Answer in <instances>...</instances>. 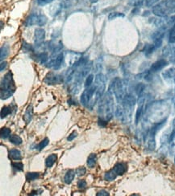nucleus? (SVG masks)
Here are the masks:
<instances>
[{"label":"nucleus","instance_id":"obj_1","mask_svg":"<svg viewBox=\"0 0 175 196\" xmlns=\"http://www.w3.org/2000/svg\"><path fill=\"white\" fill-rule=\"evenodd\" d=\"M16 87L11 72H7L3 77L1 81V99L7 100L13 95L15 92Z\"/></svg>","mask_w":175,"mask_h":196},{"label":"nucleus","instance_id":"obj_2","mask_svg":"<svg viewBox=\"0 0 175 196\" xmlns=\"http://www.w3.org/2000/svg\"><path fill=\"white\" fill-rule=\"evenodd\" d=\"M113 105L114 100L111 93V90L110 89L107 93L104 99L102 101L100 105V111L102 113H105V119L107 121H110L113 116Z\"/></svg>","mask_w":175,"mask_h":196},{"label":"nucleus","instance_id":"obj_3","mask_svg":"<svg viewBox=\"0 0 175 196\" xmlns=\"http://www.w3.org/2000/svg\"><path fill=\"white\" fill-rule=\"evenodd\" d=\"M47 21V17L43 14L32 13L26 19L25 22H24V25L27 27V26H34V25L44 26L46 24Z\"/></svg>","mask_w":175,"mask_h":196},{"label":"nucleus","instance_id":"obj_4","mask_svg":"<svg viewBox=\"0 0 175 196\" xmlns=\"http://www.w3.org/2000/svg\"><path fill=\"white\" fill-rule=\"evenodd\" d=\"M112 89L113 93L115 95V97L118 101H123L124 98L126 96V91H125V85L123 80L119 78L115 79L112 83Z\"/></svg>","mask_w":175,"mask_h":196},{"label":"nucleus","instance_id":"obj_5","mask_svg":"<svg viewBox=\"0 0 175 196\" xmlns=\"http://www.w3.org/2000/svg\"><path fill=\"white\" fill-rule=\"evenodd\" d=\"M98 86L95 84L94 86L88 87V89H85L83 93L81 96V103L84 105V106H87L89 105V102L91 99L94 96V93H96Z\"/></svg>","mask_w":175,"mask_h":196},{"label":"nucleus","instance_id":"obj_6","mask_svg":"<svg viewBox=\"0 0 175 196\" xmlns=\"http://www.w3.org/2000/svg\"><path fill=\"white\" fill-rule=\"evenodd\" d=\"M44 81L47 84H58L63 81V78L61 75L55 74L53 73H48L47 76L44 78Z\"/></svg>","mask_w":175,"mask_h":196},{"label":"nucleus","instance_id":"obj_7","mask_svg":"<svg viewBox=\"0 0 175 196\" xmlns=\"http://www.w3.org/2000/svg\"><path fill=\"white\" fill-rule=\"evenodd\" d=\"M35 43L37 46H41L45 39V31L43 28H37L35 30Z\"/></svg>","mask_w":175,"mask_h":196},{"label":"nucleus","instance_id":"obj_8","mask_svg":"<svg viewBox=\"0 0 175 196\" xmlns=\"http://www.w3.org/2000/svg\"><path fill=\"white\" fill-rule=\"evenodd\" d=\"M63 59H64V55H63L62 52H61V53L57 55L54 58H52V60L48 63L49 64L48 67L49 68H53L54 69H58L61 66V64H62Z\"/></svg>","mask_w":175,"mask_h":196},{"label":"nucleus","instance_id":"obj_9","mask_svg":"<svg viewBox=\"0 0 175 196\" xmlns=\"http://www.w3.org/2000/svg\"><path fill=\"white\" fill-rule=\"evenodd\" d=\"M167 64H168V62L165 59H161V60L156 61V62H154L152 64L151 68H150V71L153 72V73H157V72L163 69Z\"/></svg>","mask_w":175,"mask_h":196},{"label":"nucleus","instance_id":"obj_10","mask_svg":"<svg viewBox=\"0 0 175 196\" xmlns=\"http://www.w3.org/2000/svg\"><path fill=\"white\" fill-rule=\"evenodd\" d=\"M113 169L118 175H123L124 174L126 173V171L128 169V166L124 163H118L115 165Z\"/></svg>","mask_w":175,"mask_h":196},{"label":"nucleus","instance_id":"obj_11","mask_svg":"<svg viewBox=\"0 0 175 196\" xmlns=\"http://www.w3.org/2000/svg\"><path fill=\"white\" fill-rule=\"evenodd\" d=\"M32 116H33V107H32V105L31 104L29 105L27 108L26 109V111L24 113V121L27 124H28L31 121V120L32 118Z\"/></svg>","mask_w":175,"mask_h":196},{"label":"nucleus","instance_id":"obj_12","mask_svg":"<svg viewBox=\"0 0 175 196\" xmlns=\"http://www.w3.org/2000/svg\"><path fill=\"white\" fill-rule=\"evenodd\" d=\"M9 158L12 160H21L22 159L21 152L17 149H12L9 150Z\"/></svg>","mask_w":175,"mask_h":196},{"label":"nucleus","instance_id":"obj_13","mask_svg":"<svg viewBox=\"0 0 175 196\" xmlns=\"http://www.w3.org/2000/svg\"><path fill=\"white\" fill-rule=\"evenodd\" d=\"M10 52V47L7 44H4L1 47V50H0V59L3 61L4 59H6L7 56L9 55Z\"/></svg>","mask_w":175,"mask_h":196},{"label":"nucleus","instance_id":"obj_14","mask_svg":"<svg viewBox=\"0 0 175 196\" xmlns=\"http://www.w3.org/2000/svg\"><path fill=\"white\" fill-rule=\"evenodd\" d=\"M75 173L76 172H74L73 169H69L64 177L65 183H66V184H70L73 182L74 177H75Z\"/></svg>","mask_w":175,"mask_h":196},{"label":"nucleus","instance_id":"obj_15","mask_svg":"<svg viewBox=\"0 0 175 196\" xmlns=\"http://www.w3.org/2000/svg\"><path fill=\"white\" fill-rule=\"evenodd\" d=\"M33 58H36L35 60H37V62H40L41 63H45L48 59V56L46 52H41V53L35 55Z\"/></svg>","mask_w":175,"mask_h":196},{"label":"nucleus","instance_id":"obj_16","mask_svg":"<svg viewBox=\"0 0 175 196\" xmlns=\"http://www.w3.org/2000/svg\"><path fill=\"white\" fill-rule=\"evenodd\" d=\"M57 159V154H55V153H52V154H50V155L46 158V160H45V166H46V167H48V168L52 167V166L54 165V163H56Z\"/></svg>","mask_w":175,"mask_h":196},{"label":"nucleus","instance_id":"obj_17","mask_svg":"<svg viewBox=\"0 0 175 196\" xmlns=\"http://www.w3.org/2000/svg\"><path fill=\"white\" fill-rule=\"evenodd\" d=\"M118 176V174L115 171L114 169H111L108 172H106L104 174V179L108 182H111L116 179V177Z\"/></svg>","mask_w":175,"mask_h":196},{"label":"nucleus","instance_id":"obj_18","mask_svg":"<svg viewBox=\"0 0 175 196\" xmlns=\"http://www.w3.org/2000/svg\"><path fill=\"white\" fill-rule=\"evenodd\" d=\"M156 48H157V47H156V45H155L154 43H153V44H147V45H145V47L143 48L142 52L145 54V56H150V55L154 52V50Z\"/></svg>","mask_w":175,"mask_h":196},{"label":"nucleus","instance_id":"obj_19","mask_svg":"<svg viewBox=\"0 0 175 196\" xmlns=\"http://www.w3.org/2000/svg\"><path fill=\"white\" fill-rule=\"evenodd\" d=\"M97 162V156L95 153H91L87 158V166L90 168H94Z\"/></svg>","mask_w":175,"mask_h":196},{"label":"nucleus","instance_id":"obj_20","mask_svg":"<svg viewBox=\"0 0 175 196\" xmlns=\"http://www.w3.org/2000/svg\"><path fill=\"white\" fill-rule=\"evenodd\" d=\"M162 76L165 79H172L175 77V68H170L162 73Z\"/></svg>","mask_w":175,"mask_h":196},{"label":"nucleus","instance_id":"obj_21","mask_svg":"<svg viewBox=\"0 0 175 196\" xmlns=\"http://www.w3.org/2000/svg\"><path fill=\"white\" fill-rule=\"evenodd\" d=\"M9 141H10L12 144L16 145V146H19V145H20V144H22V142H23L22 138H21L20 136L16 135V134H12V135H11L10 137H9Z\"/></svg>","mask_w":175,"mask_h":196},{"label":"nucleus","instance_id":"obj_22","mask_svg":"<svg viewBox=\"0 0 175 196\" xmlns=\"http://www.w3.org/2000/svg\"><path fill=\"white\" fill-rule=\"evenodd\" d=\"M40 177V173L39 172H28L26 174V179L30 182V181H33V180L37 179Z\"/></svg>","mask_w":175,"mask_h":196},{"label":"nucleus","instance_id":"obj_23","mask_svg":"<svg viewBox=\"0 0 175 196\" xmlns=\"http://www.w3.org/2000/svg\"><path fill=\"white\" fill-rule=\"evenodd\" d=\"M11 130L9 128H7V127H3L1 130H0V135H1V137L2 138H7L8 137H10L11 135Z\"/></svg>","mask_w":175,"mask_h":196},{"label":"nucleus","instance_id":"obj_24","mask_svg":"<svg viewBox=\"0 0 175 196\" xmlns=\"http://www.w3.org/2000/svg\"><path fill=\"white\" fill-rule=\"evenodd\" d=\"M142 113H143V105H140L138 110H136V116H135V122L137 125L140 121V119L142 116Z\"/></svg>","mask_w":175,"mask_h":196},{"label":"nucleus","instance_id":"obj_25","mask_svg":"<svg viewBox=\"0 0 175 196\" xmlns=\"http://www.w3.org/2000/svg\"><path fill=\"white\" fill-rule=\"evenodd\" d=\"M11 113V108L9 106H4L1 110V118L3 119Z\"/></svg>","mask_w":175,"mask_h":196},{"label":"nucleus","instance_id":"obj_26","mask_svg":"<svg viewBox=\"0 0 175 196\" xmlns=\"http://www.w3.org/2000/svg\"><path fill=\"white\" fill-rule=\"evenodd\" d=\"M48 143H49V140H48V138H44V139L42 140L41 142L38 144L37 149L38 150H42L44 147H46V146L48 145Z\"/></svg>","mask_w":175,"mask_h":196},{"label":"nucleus","instance_id":"obj_27","mask_svg":"<svg viewBox=\"0 0 175 196\" xmlns=\"http://www.w3.org/2000/svg\"><path fill=\"white\" fill-rule=\"evenodd\" d=\"M147 146H148V149H150L151 150H155V148H156V142H155L154 137L150 136L149 139L147 142Z\"/></svg>","mask_w":175,"mask_h":196},{"label":"nucleus","instance_id":"obj_28","mask_svg":"<svg viewBox=\"0 0 175 196\" xmlns=\"http://www.w3.org/2000/svg\"><path fill=\"white\" fill-rule=\"evenodd\" d=\"M11 166L14 169H16L17 171H23L24 170V164L20 162H16V163H11Z\"/></svg>","mask_w":175,"mask_h":196},{"label":"nucleus","instance_id":"obj_29","mask_svg":"<svg viewBox=\"0 0 175 196\" xmlns=\"http://www.w3.org/2000/svg\"><path fill=\"white\" fill-rule=\"evenodd\" d=\"M145 89V85L144 84H138L136 85V87L135 90H136V93H137V94L139 95V96H141L142 95L143 92H144Z\"/></svg>","mask_w":175,"mask_h":196},{"label":"nucleus","instance_id":"obj_30","mask_svg":"<svg viewBox=\"0 0 175 196\" xmlns=\"http://www.w3.org/2000/svg\"><path fill=\"white\" fill-rule=\"evenodd\" d=\"M119 17H124V14L120 13V12H111V13L109 14L108 19H109V20H112L116 19V18H119Z\"/></svg>","mask_w":175,"mask_h":196},{"label":"nucleus","instance_id":"obj_31","mask_svg":"<svg viewBox=\"0 0 175 196\" xmlns=\"http://www.w3.org/2000/svg\"><path fill=\"white\" fill-rule=\"evenodd\" d=\"M93 80H94V75L93 74L88 75L86 77V81H85V87L88 88V87L91 86L93 83Z\"/></svg>","mask_w":175,"mask_h":196},{"label":"nucleus","instance_id":"obj_32","mask_svg":"<svg viewBox=\"0 0 175 196\" xmlns=\"http://www.w3.org/2000/svg\"><path fill=\"white\" fill-rule=\"evenodd\" d=\"M175 40V24L173 25V27L169 31V41L170 43H173Z\"/></svg>","mask_w":175,"mask_h":196},{"label":"nucleus","instance_id":"obj_33","mask_svg":"<svg viewBox=\"0 0 175 196\" xmlns=\"http://www.w3.org/2000/svg\"><path fill=\"white\" fill-rule=\"evenodd\" d=\"M86 186H87V183H86V180L81 179L77 182V186L78 189L85 190L86 188Z\"/></svg>","mask_w":175,"mask_h":196},{"label":"nucleus","instance_id":"obj_34","mask_svg":"<svg viewBox=\"0 0 175 196\" xmlns=\"http://www.w3.org/2000/svg\"><path fill=\"white\" fill-rule=\"evenodd\" d=\"M23 48H24V51L26 52H34L33 47L29 43H27L25 41L23 42Z\"/></svg>","mask_w":175,"mask_h":196},{"label":"nucleus","instance_id":"obj_35","mask_svg":"<svg viewBox=\"0 0 175 196\" xmlns=\"http://www.w3.org/2000/svg\"><path fill=\"white\" fill-rule=\"evenodd\" d=\"M158 2L159 0H145V5H146V7H150L157 5Z\"/></svg>","mask_w":175,"mask_h":196},{"label":"nucleus","instance_id":"obj_36","mask_svg":"<svg viewBox=\"0 0 175 196\" xmlns=\"http://www.w3.org/2000/svg\"><path fill=\"white\" fill-rule=\"evenodd\" d=\"M76 174H77V175L78 176H82V175H84L86 172V169L85 167H79V168H77L76 169Z\"/></svg>","mask_w":175,"mask_h":196},{"label":"nucleus","instance_id":"obj_37","mask_svg":"<svg viewBox=\"0 0 175 196\" xmlns=\"http://www.w3.org/2000/svg\"><path fill=\"white\" fill-rule=\"evenodd\" d=\"M53 1L54 0H37V3L39 4L40 6H44V5L53 2Z\"/></svg>","mask_w":175,"mask_h":196},{"label":"nucleus","instance_id":"obj_38","mask_svg":"<svg viewBox=\"0 0 175 196\" xmlns=\"http://www.w3.org/2000/svg\"><path fill=\"white\" fill-rule=\"evenodd\" d=\"M108 121H107L106 119H103V118H99L98 119V125L101 127H105L107 125H108Z\"/></svg>","mask_w":175,"mask_h":196},{"label":"nucleus","instance_id":"obj_39","mask_svg":"<svg viewBox=\"0 0 175 196\" xmlns=\"http://www.w3.org/2000/svg\"><path fill=\"white\" fill-rule=\"evenodd\" d=\"M96 195L97 196H108V195H110V194H109L107 190H99V191L96 194Z\"/></svg>","mask_w":175,"mask_h":196},{"label":"nucleus","instance_id":"obj_40","mask_svg":"<svg viewBox=\"0 0 175 196\" xmlns=\"http://www.w3.org/2000/svg\"><path fill=\"white\" fill-rule=\"evenodd\" d=\"M77 132H76V131H74L73 133H70V135H69V137H67V140L68 141H70H70H73V140L77 137Z\"/></svg>","mask_w":175,"mask_h":196},{"label":"nucleus","instance_id":"obj_41","mask_svg":"<svg viewBox=\"0 0 175 196\" xmlns=\"http://www.w3.org/2000/svg\"><path fill=\"white\" fill-rule=\"evenodd\" d=\"M0 71H1V72H4V70L6 69V68H7V62H6V61H2V62H1V64H0Z\"/></svg>","mask_w":175,"mask_h":196},{"label":"nucleus","instance_id":"obj_42","mask_svg":"<svg viewBox=\"0 0 175 196\" xmlns=\"http://www.w3.org/2000/svg\"><path fill=\"white\" fill-rule=\"evenodd\" d=\"M42 192V190H32L30 193L31 195H40Z\"/></svg>","mask_w":175,"mask_h":196},{"label":"nucleus","instance_id":"obj_43","mask_svg":"<svg viewBox=\"0 0 175 196\" xmlns=\"http://www.w3.org/2000/svg\"><path fill=\"white\" fill-rule=\"evenodd\" d=\"M175 138V128L174 129V130L172 131L171 134H170V136H169V142H173L174 141V139Z\"/></svg>","mask_w":175,"mask_h":196},{"label":"nucleus","instance_id":"obj_44","mask_svg":"<svg viewBox=\"0 0 175 196\" xmlns=\"http://www.w3.org/2000/svg\"><path fill=\"white\" fill-rule=\"evenodd\" d=\"M90 1H91V3H97V2H98V0H90Z\"/></svg>","mask_w":175,"mask_h":196},{"label":"nucleus","instance_id":"obj_45","mask_svg":"<svg viewBox=\"0 0 175 196\" xmlns=\"http://www.w3.org/2000/svg\"><path fill=\"white\" fill-rule=\"evenodd\" d=\"M173 126H174V127H175V119L174 120V122H173Z\"/></svg>","mask_w":175,"mask_h":196},{"label":"nucleus","instance_id":"obj_46","mask_svg":"<svg viewBox=\"0 0 175 196\" xmlns=\"http://www.w3.org/2000/svg\"><path fill=\"white\" fill-rule=\"evenodd\" d=\"M173 43H175V40H174V42H173Z\"/></svg>","mask_w":175,"mask_h":196},{"label":"nucleus","instance_id":"obj_47","mask_svg":"<svg viewBox=\"0 0 175 196\" xmlns=\"http://www.w3.org/2000/svg\"><path fill=\"white\" fill-rule=\"evenodd\" d=\"M174 163H175V157H174Z\"/></svg>","mask_w":175,"mask_h":196}]
</instances>
